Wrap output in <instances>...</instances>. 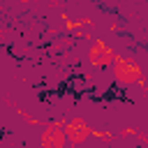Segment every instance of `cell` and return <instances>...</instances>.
Returning a JSON list of instances; mask_svg holds the SVG:
<instances>
[{"label": "cell", "instance_id": "6da1fadb", "mask_svg": "<svg viewBox=\"0 0 148 148\" xmlns=\"http://www.w3.org/2000/svg\"><path fill=\"white\" fill-rule=\"evenodd\" d=\"M111 72L113 76L125 83V86H134V83H143V69L132 60V58H125V56H118L111 65Z\"/></svg>", "mask_w": 148, "mask_h": 148}, {"label": "cell", "instance_id": "7a4b0ae2", "mask_svg": "<svg viewBox=\"0 0 148 148\" xmlns=\"http://www.w3.org/2000/svg\"><path fill=\"white\" fill-rule=\"evenodd\" d=\"M39 143H42V148H65L69 143L67 132H65V123H49L42 130Z\"/></svg>", "mask_w": 148, "mask_h": 148}, {"label": "cell", "instance_id": "3957f363", "mask_svg": "<svg viewBox=\"0 0 148 148\" xmlns=\"http://www.w3.org/2000/svg\"><path fill=\"white\" fill-rule=\"evenodd\" d=\"M118 56H116V51L111 49V46H106L104 42H99V39H95L92 44H90V49H88V60L95 65V67H102V69H106V67H111L113 65V60H116Z\"/></svg>", "mask_w": 148, "mask_h": 148}, {"label": "cell", "instance_id": "277c9868", "mask_svg": "<svg viewBox=\"0 0 148 148\" xmlns=\"http://www.w3.org/2000/svg\"><path fill=\"white\" fill-rule=\"evenodd\" d=\"M65 132H67V141H69L72 146H81V143H86V139L92 134L90 125H88L81 116H74L69 123H65Z\"/></svg>", "mask_w": 148, "mask_h": 148}]
</instances>
